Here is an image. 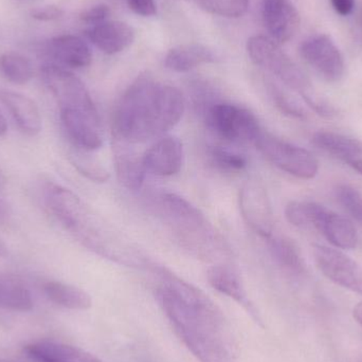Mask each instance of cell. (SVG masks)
<instances>
[{
	"label": "cell",
	"mask_w": 362,
	"mask_h": 362,
	"mask_svg": "<svg viewBox=\"0 0 362 362\" xmlns=\"http://www.w3.org/2000/svg\"><path fill=\"white\" fill-rule=\"evenodd\" d=\"M6 132H8V123H6V118L0 110V137H4Z\"/></svg>",
	"instance_id": "40"
},
{
	"label": "cell",
	"mask_w": 362,
	"mask_h": 362,
	"mask_svg": "<svg viewBox=\"0 0 362 362\" xmlns=\"http://www.w3.org/2000/svg\"><path fill=\"white\" fill-rule=\"evenodd\" d=\"M206 278H208L209 284L215 291L238 302L245 310H247L252 318L259 321V315L249 300L242 280L231 268L223 265L212 266L206 272Z\"/></svg>",
	"instance_id": "21"
},
{
	"label": "cell",
	"mask_w": 362,
	"mask_h": 362,
	"mask_svg": "<svg viewBox=\"0 0 362 362\" xmlns=\"http://www.w3.org/2000/svg\"><path fill=\"white\" fill-rule=\"evenodd\" d=\"M194 2L209 14L226 18H240L249 8V0H194Z\"/></svg>",
	"instance_id": "28"
},
{
	"label": "cell",
	"mask_w": 362,
	"mask_h": 362,
	"mask_svg": "<svg viewBox=\"0 0 362 362\" xmlns=\"http://www.w3.org/2000/svg\"><path fill=\"white\" fill-rule=\"evenodd\" d=\"M44 204L55 221L78 238L87 248L108 255L103 235L98 230L95 219L81 198L71 189L57 183L45 187Z\"/></svg>",
	"instance_id": "3"
},
{
	"label": "cell",
	"mask_w": 362,
	"mask_h": 362,
	"mask_svg": "<svg viewBox=\"0 0 362 362\" xmlns=\"http://www.w3.org/2000/svg\"><path fill=\"white\" fill-rule=\"evenodd\" d=\"M209 157L211 163L221 170L228 173H235L246 169L248 161L246 157L240 153L221 146H213L209 148Z\"/></svg>",
	"instance_id": "29"
},
{
	"label": "cell",
	"mask_w": 362,
	"mask_h": 362,
	"mask_svg": "<svg viewBox=\"0 0 362 362\" xmlns=\"http://www.w3.org/2000/svg\"><path fill=\"white\" fill-rule=\"evenodd\" d=\"M161 206L168 221L187 246L206 255L218 246L212 226L204 213L189 200L178 194L165 193L161 197Z\"/></svg>",
	"instance_id": "4"
},
{
	"label": "cell",
	"mask_w": 362,
	"mask_h": 362,
	"mask_svg": "<svg viewBox=\"0 0 362 362\" xmlns=\"http://www.w3.org/2000/svg\"><path fill=\"white\" fill-rule=\"evenodd\" d=\"M63 10L57 6H46L32 11L31 16L40 21H55L63 15Z\"/></svg>",
	"instance_id": "36"
},
{
	"label": "cell",
	"mask_w": 362,
	"mask_h": 362,
	"mask_svg": "<svg viewBox=\"0 0 362 362\" xmlns=\"http://www.w3.org/2000/svg\"><path fill=\"white\" fill-rule=\"evenodd\" d=\"M263 19L266 29L278 44L288 42L299 28V13L289 0H264Z\"/></svg>",
	"instance_id": "15"
},
{
	"label": "cell",
	"mask_w": 362,
	"mask_h": 362,
	"mask_svg": "<svg viewBox=\"0 0 362 362\" xmlns=\"http://www.w3.org/2000/svg\"><path fill=\"white\" fill-rule=\"evenodd\" d=\"M185 110V97L180 89L158 84L148 74L140 76L125 90L115 110V138L136 144L163 136L180 122Z\"/></svg>",
	"instance_id": "2"
},
{
	"label": "cell",
	"mask_w": 362,
	"mask_h": 362,
	"mask_svg": "<svg viewBox=\"0 0 362 362\" xmlns=\"http://www.w3.org/2000/svg\"><path fill=\"white\" fill-rule=\"evenodd\" d=\"M300 53L304 61L327 82L341 80L346 70L344 55L329 36H312L302 42Z\"/></svg>",
	"instance_id": "10"
},
{
	"label": "cell",
	"mask_w": 362,
	"mask_h": 362,
	"mask_svg": "<svg viewBox=\"0 0 362 362\" xmlns=\"http://www.w3.org/2000/svg\"><path fill=\"white\" fill-rule=\"evenodd\" d=\"M33 297L27 285L8 274H0V308L28 312L33 308Z\"/></svg>",
	"instance_id": "25"
},
{
	"label": "cell",
	"mask_w": 362,
	"mask_h": 362,
	"mask_svg": "<svg viewBox=\"0 0 362 362\" xmlns=\"http://www.w3.org/2000/svg\"><path fill=\"white\" fill-rule=\"evenodd\" d=\"M85 152L86 151L80 150L71 153L70 161H71L72 165L78 170V173L82 174L87 180H90L93 182H106L110 180V173L95 159L87 156Z\"/></svg>",
	"instance_id": "30"
},
{
	"label": "cell",
	"mask_w": 362,
	"mask_h": 362,
	"mask_svg": "<svg viewBox=\"0 0 362 362\" xmlns=\"http://www.w3.org/2000/svg\"><path fill=\"white\" fill-rule=\"evenodd\" d=\"M340 206L357 221L362 223V194L349 185H339L335 189Z\"/></svg>",
	"instance_id": "32"
},
{
	"label": "cell",
	"mask_w": 362,
	"mask_h": 362,
	"mask_svg": "<svg viewBox=\"0 0 362 362\" xmlns=\"http://www.w3.org/2000/svg\"><path fill=\"white\" fill-rule=\"evenodd\" d=\"M0 102L23 134L34 137L42 132V115L33 100L23 93L0 86Z\"/></svg>",
	"instance_id": "16"
},
{
	"label": "cell",
	"mask_w": 362,
	"mask_h": 362,
	"mask_svg": "<svg viewBox=\"0 0 362 362\" xmlns=\"http://www.w3.org/2000/svg\"><path fill=\"white\" fill-rule=\"evenodd\" d=\"M64 131L72 144L86 152L99 150L103 146L100 119L78 110H61Z\"/></svg>",
	"instance_id": "13"
},
{
	"label": "cell",
	"mask_w": 362,
	"mask_h": 362,
	"mask_svg": "<svg viewBox=\"0 0 362 362\" xmlns=\"http://www.w3.org/2000/svg\"><path fill=\"white\" fill-rule=\"evenodd\" d=\"M8 253V248H6V244L4 240L0 238V257H4Z\"/></svg>",
	"instance_id": "41"
},
{
	"label": "cell",
	"mask_w": 362,
	"mask_h": 362,
	"mask_svg": "<svg viewBox=\"0 0 362 362\" xmlns=\"http://www.w3.org/2000/svg\"><path fill=\"white\" fill-rule=\"evenodd\" d=\"M315 146L342 161L362 175V141L333 132H318L313 137Z\"/></svg>",
	"instance_id": "17"
},
{
	"label": "cell",
	"mask_w": 362,
	"mask_h": 362,
	"mask_svg": "<svg viewBox=\"0 0 362 362\" xmlns=\"http://www.w3.org/2000/svg\"><path fill=\"white\" fill-rule=\"evenodd\" d=\"M243 218L251 229L264 238L272 234V217L265 189L257 180L244 183L238 196Z\"/></svg>",
	"instance_id": "11"
},
{
	"label": "cell",
	"mask_w": 362,
	"mask_h": 362,
	"mask_svg": "<svg viewBox=\"0 0 362 362\" xmlns=\"http://www.w3.org/2000/svg\"><path fill=\"white\" fill-rule=\"evenodd\" d=\"M247 52L255 65L272 72L289 88L297 90L302 97L310 95L308 76L272 38L252 36L247 42Z\"/></svg>",
	"instance_id": "5"
},
{
	"label": "cell",
	"mask_w": 362,
	"mask_h": 362,
	"mask_svg": "<svg viewBox=\"0 0 362 362\" xmlns=\"http://www.w3.org/2000/svg\"><path fill=\"white\" fill-rule=\"evenodd\" d=\"M332 6L337 14L348 16L355 8V0H331Z\"/></svg>",
	"instance_id": "37"
},
{
	"label": "cell",
	"mask_w": 362,
	"mask_h": 362,
	"mask_svg": "<svg viewBox=\"0 0 362 362\" xmlns=\"http://www.w3.org/2000/svg\"><path fill=\"white\" fill-rule=\"evenodd\" d=\"M23 351L34 362H102L82 349L50 340L28 344Z\"/></svg>",
	"instance_id": "19"
},
{
	"label": "cell",
	"mask_w": 362,
	"mask_h": 362,
	"mask_svg": "<svg viewBox=\"0 0 362 362\" xmlns=\"http://www.w3.org/2000/svg\"><path fill=\"white\" fill-rule=\"evenodd\" d=\"M183 158L182 142L174 136H165L146 151L144 163L148 173L169 177L180 173Z\"/></svg>",
	"instance_id": "12"
},
{
	"label": "cell",
	"mask_w": 362,
	"mask_h": 362,
	"mask_svg": "<svg viewBox=\"0 0 362 362\" xmlns=\"http://www.w3.org/2000/svg\"><path fill=\"white\" fill-rule=\"evenodd\" d=\"M42 78L61 110H78L99 118L95 102L84 83L62 66L48 64L42 69Z\"/></svg>",
	"instance_id": "8"
},
{
	"label": "cell",
	"mask_w": 362,
	"mask_h": 362,
	"mask_svg": "<svg viewBox=\"0 0 362 362\" xmlns=\"http://www.w3.org/2000/svg\"><path fill=\"white\" fill-rule=\"evenodd\" d=\"M314 257L317 267L329 280L362 296V267L352 257L321 245L314 247Z\"/></svg>",
	"instance_id": "9"
},
{
	"label": "cell",
	"mask_w": 362,
	"mask_h": 362,
	"mask_svg": "<svg viewBox=\"0 0 362 362\" xmlns=\"http://www.w3.org/2000/svg\"><path fill=\"white\" fill-rule=\"evenodd\" d=\"M270 255L279 266L293 274H302L305 272V264L297 245L285 236H276L274 233L266 238Z\"/></svg>",
	"instance_id": "26"
},
{
	"label": "cell",
	"mask_w": 362,
	"mask_h": 362,
	"mask_svg": "<svg viewBox=\"0 0 362 362\" xmlns=\"http://www.w3.org/2000/svg\"><path fill=\"white\" fill-rule=\"evenodd\" d=\"M44 293L52 303L74 310H86L93 305L89 293L74 285L49 281L44 285Z\"/></svg>",
	"instance_id": "24"
},
{
	"label": "cell",
	"mask_w": 362,
	"mask_h": 362,
	"mask_svg": "<svg viewBox=\"0 0 362 362\" xmlns=\"http://www.w3.org/2000/svg\"><path fill=\"white\" fill-rule=\"evenodd\" d=\"M110 15V10L105 4H98V6H91L81 14V19L84 23L93 25H99V23L107 21Z\"/></svg>",
	"instance_id": "34"
},
{
	"label": "cell",
	"mask_w": 362,
	"mask_h": 362,
	"mask_svg": "<svg viewBox=\"0 0 362 362\" xmlns=\"http://www.w3.org/2000/svg\"><path fill=\"white\" fill-rule=\"evenodd\" d=\"M10 206L2 198H0V223H6L10 218Z\"/></svg>",
	"instance_id": "38"
},
{
	"label": "cell",
	"mask_w": 362,
	"mask_h": 362,
	"mask_svg": "<svg viewBox=\"0 0 362 362\" xmlns=\"http://www.w3.org/2000/svg\"><path fill=\"white\" fill-rule=\"evenodd\" d=\"M353 317L362 327V302L355 306L354 310H353Z\"/></svg>",
	"instance_id": "39"
},
{
	"label": "cell",
	"mask_w": 362,
	"mask_h": 362,
	"mask_svg": "<svg viewBox=\"0 0 362 362\" xmlns=\"http://www.w3.org/2000/svg\"><path fill=\"white\" fill-rule=\"evenodd\" d=\"M131 144L117 140L115 146V167L117 177L121 185L132 191L141 189L146 180V172L144 155H139L129 148Z\"/></svg>",
	"instance_id": "20"
},
{
	"label": "cell",
	"mask_w": 362,
	"mask_h": 362,
	"mask_svg": "<svg viewBox=\"0 0 362 362\" xmlns=\"http://www.w3.org/2000/svg\"><path fill=\"white\" fill-rule=\"evenodd\" d=\"M312 228L322 233L335 248L349 250L357 246L358 235L352 221L321 204L317 206Z\"/></svg>",
	"instance_id": "14"
},
{
	"label": "cell",
	"mask_w": 362,
	"mask_h": 362,
	"mask_svg": "<svg viewBox=\"0 0 362 362\" xmlns=\"http://www.w3.org/2000/svg\"><path fill=\"white\" fill-rule=\"evenodd\" d=\"M159 303L176 335L200 362H238L231 327L218 306L197 287L161 272Z\"/></svg>",
	"instance_id": "1"
},
{
	"label": "cell",
	"mask_w": 362,
	"mask_h": 362,
	"mask_svg": "<svg viewBox=\"0 0 362 362\" xmlns=\"http://www.w3.org/2000/svg\"><path fill=\"white\" fill-rule=\"evenodd\" d=\"M204 112L209 129L226 141L255 144L263 131L252 112L234 104L215 102Z\"/></svg>",
	"instance_id": "6"
},
{
	"label": "cell",
	"mask_w": 362,
	"mask_h": 362,
	"mask_svg": "<svg viewBox=\"0 0 362 362\" xmlns=\"http://www.w3.org/2000/svg\"><path fill=\"white\" fill-rule=\"evenodd\" d=\"M316 204L313 202H291L285 208V217L295 227L312 228Z\"/></svg>",
	"instance_id": "31"
},
{
	"label": "cell",
	"mask_w": 362,
	"mask_h": 362,
	"mask_svg": "<svg viewBox=\"0 0 362 362\" xmlns=\"http://www.w3.org/2000/svg\"><path fill=\"white\" fill-rule=\"evenodd\" d=\"M214 53L198 44L183 45L171 49L165 59L168 69L175 72H187L202 64L214 63Z\"/></svg>",
	"instance_id": "23"
},
{
	"label": "cell",
	"mask_w": 362,
	"mask_h": 362,
	"mask_svg": "<svg viewBox=\"0 0 362 362\" xmlns=\"http://www.w3.org/2000/svg\"><path fill=\"white\" fill-rule=\"evenodd\" d=\"M129 8L142 17H152L157 13L154 0H127Z\"/></svg>",
	"instance_id": "35"
},
{
	"label": "cell",
	"mask_w": 362,
	"mask_h": 362,
	"mask_svg": "<svg viewBox=\"0 0 362 362\" xmlns=\"http://www.w3.org/2000/svg\"><path fill=\"white\" fill-rule=\"evenodd\" d=\"M272 95L276 107L283 114L295 119L305 118V112H304L303 108L293 100L289 99L280 89L276 88V87H272Z\"/></svg>",
	"instance_id": "33"
},
{
	"label": "cell",
	"mask_w": 362,
	"mask_h": 362,
	"mask_svg": "<svg viewBox=\"0 0 362 362\" xmlns=\"http://www.w3.org/2000/svg\"><path fill=\"white\" fill-rule=\"evenodd\" d=\"M90 42L106 54H117L129 48L135 40V31L123 21H104L87 31Z\"/></svg>",
	"instance_id": "18"
},
{
	"label": "cell",
	"mask_w": 362,
	"mask_h": 362,
	"mask_svg": "<svg viewBox=\"0 0 362 362\" xmlns=\"http://www.w3.org/2000/svg\"><path fill=\"white\" fill-rule=\"evenodd\" d=\"M0 362H11V361H0Z\"/></svg>",
	"instance_id": "42"
},
{
	"label": "cell",
	"mask_w": 362,
	"mask_h": 362,
	"mask_svg": "<svg viewBox=\"0 0 362 362\" xmlns=\"http://www.w3.org/2000/svg\"><path fill=\"white\" fill-rule=\"evenodd\" d=\"M48 50L65 67L85 68L93 61V53L88 45L78 36L70 34L52 38L49 42Z\"/></svg>",
	"instance_id": "22"
},
{
	"label": "cell",
	"mask_w": 362,
	"mask_h": 362,
	"mask_svg": "<svg viewBox=\"0 0 362 362\" xmlns=\"http://www.w3.org/2000/svg\"><path fill=\"white\" fill-rule=\"evenodd\" d=\"M255 144L272 165L289 175L308 180L318 174V160L305 148L279 139L265 131L259 133Z\"/></svg>",
	"instance_id": "7"
},
{
	"label": "cell",
	"mask_w": 362,
	"mask_h": 362,
	"mask_svg": "<svg viewBox=\"0 0 362 362\" xmlns=\"http://www.w3.org/2000/svg\"><path fill=\"white\" fill-rule=\"evenodd\" d=\"M0 71L4 78L17 85L27 84L33 76V68L27 57L16 52L0 57Z\"/></svg>",
	"instance_id": "27"
}]
</instances>
